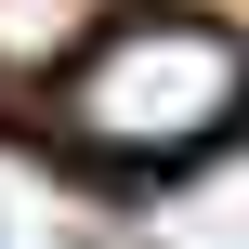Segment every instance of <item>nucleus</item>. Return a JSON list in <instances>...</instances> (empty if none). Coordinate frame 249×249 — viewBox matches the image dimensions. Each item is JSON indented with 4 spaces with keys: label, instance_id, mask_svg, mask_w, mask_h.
<instances>
[{
    "label": "nucleus",
    "instance_id": "1",
    "mask_svg": "<svg viewBox=\"0 0 249 249\" xmlns=\"http://www.w3.org/2000/svg\"><path fill=\"white\" fill-rule=\"evenodd\" d=\"M66 66H79V79H66V131H79L92 158H197V144L249 105V53L223 26H184V13L105 26V39H79Z\"/></svg>",
    "mask_w": 249,
    "mask_h": 249
},
{
    "label": "nucleus",
    "instance_id": "2",
    "mask_svg": "<svg viewBox=\"0 0 249 249\" xmlns=\"http://www.w3.org/2000/svg\"><path fill=\"white\" fill-rule=\"evenodd\" d=\"M105 26V0H0V66H66Z\"/></svg>",
    "mask_w": 249,
    "mask_h": 249
}]
</instances>
